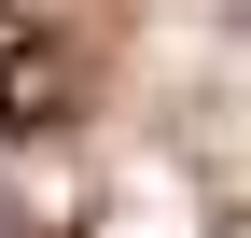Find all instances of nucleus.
<instances>
[{
  "label": "nucleus",
  "mask_w": 251,
  "mask_h": 238,
  "mask_svg": "<svg viewBox=\"0 0 251 238\" xmlns=\"http://www.w3.org/2000/svg\"><path fill=\"white\" fill-rule=\"evenodd\" d=\"M0 238H42V224H28V210H14V196H0Z\"/></svg>",
  "instance_id": "nucleus-2"
},
{
  "label": "nucleus",
  "mask_w": 251,
  "mask_h": 238,
  "mask_svg": "<svg viewBox=\"0 0 251 238\" xmlns=\"http://www.w3.org/2000/svg\"><path fill=\"white\" fill-rule=\"evenodd\" d=\"M70 98H84V56L56 42L28 0H0V140H56Z\"/></svg>",
  "instance_id": "nucleus-1"
}]
</instances>
